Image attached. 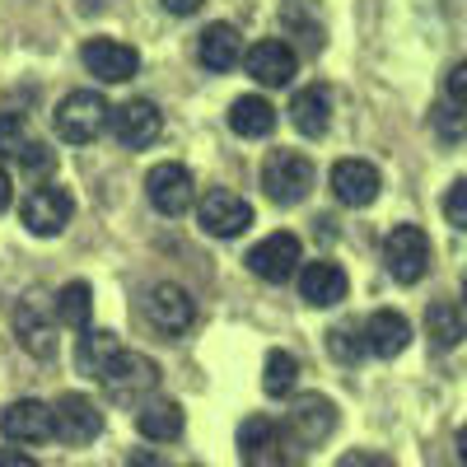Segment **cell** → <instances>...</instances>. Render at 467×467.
<instances>
[{
	"label": "cell",
	"instance_id": "obj_23",
	"mask_svg": "<svg viewBox=\"0 0 467 467\" xmlns=\"http://www.w3.org/2000/svg\"><path fill=\"white\" fill-rule=\"evenodd\" d=\"M182 407L173 402V398H150V402H140V411H136V431L150 440V444H173V440H182Z\"/></svg>",
	"mask_w": 467,
	"mask_h": 467
},
{
	"label": "cell",
	"instance_id": "obj_33",
	"mask_svg": "<svg viewBox=\"0 0 467 467\" xmlns=\"http://www.w3.org/2000/svg\"><path fill=\"white\" fill-rule=\"evenodd\" d=\"M19 164H24L33 178H43V173H52V169H57V154H52L43 140H28V145H24V154H19Z\"/></svg>",
	"mask_w": 467,
	"mask_h": 467
},
{
	"label": "cell",
	"instance_id": "obj_17",
	"mask_svg": "<svg viewBox=\"0 0 467 467\" xmlns=\"http://www.w3.org/2000/svg\"><path fill=\"white\" fill-rule=\"evenodd\" d=\"M145 192L160 215H182L192 206V173L182 164H154L145 173Z\"/></svg>",
	"mask_w": 467,
	"mask_h": 467
},
{
	"label": "cell",
	"instance_id": "obj_37",
	"mask_svg": "<svg viewBox=\"0 0 467 467\" xmlns=\"http://www.w3.org/2000/svg\"><path fill=\"white\" fill-rule=\"evenodd\" d=\"M0 467H37V458H28L24 449H0Z\"/></svg>",
	"mask_w": 467,
	"mask_h": 467
},
{
	"label": "cell",
	"instance_id": "obj_25",
	"mask_svg": "<svg viewBox=\"0 0 467 467\" xmlns=\"http://www.w3.org/2000/svg\"><path fill=\"white\" fill-rule=\"evenodd\" d=\"M425 337H431L440 350H453L467 341V308L453 299H435L425 308Z\"/></svg>",
	"mask_w": 467,
	"mask_h": 467
},
{
	"label": "cell",
	"instance_id": "obj_21",
	"mask_svg": "<svg viewBox=\"0 0 467 467\" xmlns=\"http://www.w3.org/2000/svg\"><path fill=\"white\" fill-rule=\"evenodd\" d=\"M197 61H202L206 70H215V75L234 70V66L244 61L239 28H234V24H206L202 37H197Z\"/></svg>",
	"mask_w": 467,
	"mask_h": 467
},
{
	"label": "cell",
	"instance_id": "obj_5",
	"mask_svg": "<svg viewBox=\"0 0 467 467\" xmlns=\"http://www.w3.org/2000/svg\"><path fill=\"white\" fill-rule=\"evenodd\" d=\"M383 266L398 285H416L431 271V239L420 224H393L383 239Z\"/></svg>",
	"mask_w": 467,
	"mask_h": 467
},
{
	"label": "cell",
	"instance_id": "obj_19",
	"mask_svg": "<svg viewBox=\"0 0 467 467\" xmlns=\"http://www.w3.org/2000/svg\"><path fill=\"white\" fill-rule=\"evenodd\" d=\"M346 290H350V281H346V271H341L337 262H308V266L299 271V299L314 304V308L341 304Z\"/></svg>",
	"mask_w": 467,
	"mask_h": 467
},
{
	"label": "cell",
	"instance_id": "obj_6",
	"mask_svg": "<svg viewBox=\"0 0 467 467\" xmlns=\"http://www.w3.org/2000/svg\"><path fill=\"white\" fill-rule=\"evenodd\" d=\"M19 215H24L28 234H37V239H57V234L70 224V215H75V197L66 187H57V182L33 187L24 197V206H19Z\"/></svg>",
	"mask_w": 467,
	"mask_h": 467
},
{
	"label": "cell",
	"instance_id": "obj_22",
	"mask_svg": "<svg viewBox=\"0 0 467 467\" xmlns=\"http://www.w3.org/2000/svg\"><path fill=\"white\" fill-rule=\"evenodd\" d=\"M360 332H365V346L374 350L379 360L402 356L407 341H411V323L398 314V308H379V314H369V323H365Z\"/></svg>",
	"mask_w": 467,
	"mask_h": 467
},
{
	"label": "cell",
	"instance_id": "obj_14",
	"mask_svg": "<svg viewBox=\"0 0 467 467\" xmlns=\"http://www.w3.org/2000/svg\"><path fill=\"white\" fill-rule=\"evenodd\" d=\"M15 337H19V346L28 350V356H37V360H52L57 356V318L43 308V299H37V295H28V299L15 304Z\"/></svg>",
	"mask_w": 467,
	"mask_h": 467
},
{
	"label": "cell",
	"instance_id": "obj_36",
	"mask_svg": "<svg viewBox=\"0 0 467 467\" xmlns=\"http://www.w3.org/2000/svg\"><path fill=\"white\" fill-rule=\"evenodd\" d=\"M337 467H393L383 453H369V449H350V453H341V462Z\"/></svg>",
	"mask_w": 467,
	"mask_h": 467
},
{
	"label": "cell",
	"instance_id": "obj_7",
	"mask_svg": "<svg viewBox=\"0 0 467 467\" xmlns=\"http://www.w3.org/2000/svg\"><path fill=\"white\" fill-rule=\"evenodd\" d=\"M52 435L70 449H85L103 435V411L80 393H61L57 407H52Z\"/></svg>",
	"mask_w": 467,
	"mask_h": 467
},
{
	"label": "cell",
	"instance_id": "obj_20",
	"mask_svg": "<svg viewBox=\"0 0 467 467\" xmlns=\"http://www.w3.org/2000/svg\"><path fill=\"white\" fill-rule=\"evenodd\" d=\"M290 122H295V131L308 136V140L327 136V127H332V89H327V85L299 89V94L290 99Z\"/></svg>",
	"mask_w": 467,
	"mask_h": 467
},
{
	"label": "cell",
	"instance_id": "obj_13",
	"mask_svg": "<svg viewBox=\"0 0 467 467\" xmlns=\"http://www.w3.org/2000/svg\"><path fill=\"white\" fill-rule=\"evenodd\" d=\"M108 127H112L117 145H127V150H145V145L160 140L164 117H160V108H154L150 99H131V103H122V108H117V112L108 117Z\"/></svg>",
	"mask_w": 467,
	"mask_h": 467
},
{
	"label": "cell",
	"instance_id": "obj_18",
	"mask_svg": "<svg viewBox=\"0 0 467 467\" xmlns=\"http://www.w3.org/2000/svg\"><path fill=\"white\" fill-rule=\"evenodd\" d=\"M379 187H383V178H379V169L369 160H341V164H332V192H337L341 206H356V211L369 206L379 197Z\"/></svg>",
	"mask_w": 467,
	"mask_h": 467
},
{
	"label": "cell",
	"instance_id": "obj_32",
	"mask_svg": "<svg viewBox=\"0 0 467 467\" xmlns=\"http://www.w3.org/2000/svg\"><path fill=\"white\" fill-rule=\"evenodd\" d=\"M431 122H435L440 140H462V136H467V117H462V112H453L449 103L431 108Z\"/></svg>",
	"mask_w": 467,
	"mask_h": 467
},
{
	"label": "cell",
	"instance_id": "obj_1",
	"mask_svg": "<svg viewBox=\"0 0 467 467\" xmlns=\"http://www.w3.org/2000/svg\"><path fill=\"white\" fill-rule=\"evenodd\" d=\"M99 383H103V393H108L112 402L140 407V402H150L154 388H160V365L145 360L140 350H117V356L103 365Z\"/></svg>",
	"mask_w": 467,
	"mask_h": 467
},
{
	"label": "cell",
	"instance_id": "obj_3",
	"mask_svg": "<svg viewBox=\"0 0 467 467\" xmlns=\"http://www.w3.org/2000/svg\"><path fill=\"white\" fill-rule=\"evenodd\" d=\"M239 458L244 467H295L299 462V444L266 416H248L239 425Z\"/></svg>",
	"mask_w": 467,
	"mask_h": 467
},
{
	"label": "cell",
	"instance_id": "obj_12",
	"mask_svg": "<svg viewBox=\"0 0 467 467\" xmlns=\"http://www.w3.org/2000/svg\"><path fill=\"white\" fill-rule=\"evenodd\" d=\"M80 57H85V70L94 75V80H103V85H122V80H131V75L140 70L136 47L117 43V37H89V43L80 47Z\"/></svg>",
	"mask_w": 467,
	"mask_h": 467
},
{
	"label": "cell",
	"instance_id": "obj_9",
	"mask_svg": "<svg viewBox=\"0 0 467 467\" xmlns=\"http://www.w3.org/2000/svg\"><path fill=\"white\" fill-rule=\"evenodd\" d=\"M285 425H290L285 435H290L299 449H318V444L337 431V402L323 398V393H304V398H295Z\"/></svg>",
	"mask_w": 467,
	"mask_h": 467
},
{
	"label": "cell",
	"instance_id": "obj_42",
	"mask_svg": "<svg viewBox=\"0 0 467 467\" xmlns=\"http://www.w3.org/2000/svg\"><path fill=\"white\" fill-rule=\"evenodd\" d=\"M462 295H467V281H462Z\"/></svg>",
	"mask_w": 467,
	"mask_h": 467
},
{
	"label": "cell",
	"instance_id": "obj_39",
	"mask_svg": "<svg viewBox=\"0 0 467 467\" xmlns=\"http://www.w3.org/2000/svg\"><path fill=\"white\" fill-rule=\"evenodd\" d=\"M202 5H206V0H164V10H169V15H197Z\"/></svg>",
	"mask_w": 467,
	"mask_h": 467
},
{
	"label": "cell",
	"instance_id": "obj_38",
	"mask_svg": "<svg viewBox=\"0 0 467 467\" xmlns=\"http://www.w3.org/2000/svg\"><path fill=\"white\" fill-rule=\"evenodd\" d=\"M127 467H164V462H160V453H154V449H136L127 458Z\"/></svg>",
	"mask_w": 467,
	"mask_h": 467
},
{
	"label": "cell",
	"instance_id": "obj_34",
	"mask_svg": "<svg viewBox=\"0 0 467 467\" xmlns=\"http://www.w3.org/2000/svg\"><path fill=\"white\" fill-rule=\"evenodd\" d=\"M444 220L453 229H467V178H458L449 192H444Z\"/></svg>",
	"mask_w": 467,
	"mask_h": 467
},
{
	"label": "cell",
	"instance_id": "obj_40",
	"mask_svg": "<svg viewBox=\"0 0 467 467\" xmlns=\"http://www.w3.org/2000/svg\"><path fill=\"white\" fill-rule=\"evenodd\" d=\"M10 202H15V182H10L5 169H0V211H10Z\"/></svg>",
	"mask_w": 467,
	"mask_h": 467
},
{
	"label": "cell",
	"instance_id": "obj_16",
	"mask_svg": "<svg viewBox=\"0 0 467 467\" xmlns=\"http://www.w3.org/2000/svg\"><path fill=\"white\" fill-rule=\"evenodd\" d=\"M244 70L253 75L257 85L281 89V85H290V80H295V52L281 43V37H262L257 47H248V52H244Z\"/></svg>",
	"mask_w": 467,
	"mask_h": 467
},
{
	"label": "cell",
	"instance_id": "obj_28",
	"mask_svg": "<svg viewBox=\"0 0 467 467\" xmlns=\"http://www.w3.org/2000/svg\"><path fill=\"white\" fill-rule=\"evenodd\" d=\"M299 383V360L290 356V350H271L266 365H262V388L266 398H290Z\"/></svg>",
	"mask_w": 467,
	"mask_h": 467
},
{
	"label": "cell",
	"instance_id": "obj_11",
	"mask_svg": "<svg viewBox=\"0 0 467 467\" xmlns=\"http://www.w3.org/2000/svg\"><path fill=\"white\" fill-rule=\"evenodd\" d=\"M145 318L154 323V332H164V337H182L192 332V318H197V304H192V295L173 281L164 285H154L145 295Z\"/></svg>",
	"mask_w": 467,
	"mask_h": 467
},
{
	"label": "cell",
	"instance_id": "obj_31",
	"mask_svg": "<svg viewBox=\"0 0 467 467\" xmlns=\"http://www.w3.org/2000/svg\"><path fill=\"white\" fill-rule=\"evenodd\" d=\"M28 145V131H24V112L19 108H0V154L19 160Z\"/></svg>",
	"mask_w": 467,
	"mask_h": 467
},
{
	"label": "cell",
	"instance_id": "obj_29",
	"mask_svg": "<svg viewBox=\"0 0 467 467\" xmlns=\"http://www.w3.org/2000/svg\"><path fill=\"white\" fill-rule=\"evenodd\" d=\"M117 337L112 332H80V346H75V365H80L89 379H99L103 374V365L117 356Z\"/></svg>",
	"mask_w": 467,
	"mask_h": 467
},
{
	"label": "cell",
	"instance_id": "obj_4",
	"mask_svg": "<svg viewBox=\"0 0 467 467\" xmlns=\"http://www.w3.org/2000/svg\"><path fill=\"white\" fill-rule=\"evenodd\" d=\"M108 117H112V108L99 89H75L57 103V136L66 145H89L108 131Z\"/></svg>",
	"mask_w": 467,
	"mask_h": 467
},
{
	"label": "cell",
	"instance_id": "obj_2",
	"mask_svg": "<svg viewBox=\"0 0 467 467\" xmlns=\"http://www.w3.org/2000/svg\"><path fill=\"white\" fill-rule=\"evenodd\" d=\"M314 187V160L299 150H271L262 160V192L276 206H299Z\"/></svg>",
	"mask_w": 467,
	"mask_h": 467
},
{
	"label": "cell",
	"instance_id": "obj_26",
	"mask_svg": "<svg viewBox=\"0 0 467 467\" xmlns=\"http://www.w3.org/2000/svg\"><path fill=\"white\" fill-rule=\"evenodd\" d=\"M89 318H94V290H89V281H66L61 295H57V323H66L75 332H89Z\"/></svg>",
	"mask_w": 467,
	"mask_h": 467
},
{
	"label": "cell",
	"instance_id": "obj_41",
	"mask_svg": "<svg viewBox=\"0 0 467 467\" xmlns=\"http://www.w3.org/2000/svg\"><path fill=\"white\" fill-rule=\"evenodd\" d=\"M458 458H462V467H467V425L458 431Z\"/></svg>",
	"mask_w": 467,
	"mask_h": 467
},
{
	"label": "cell",
	"instance_id": "obj_27",
	"mask_svg": "<svg viewBox=\"0 0 467 467\" xmlns=\"http://www.w3.org/2000/svg\"><path fill=\"white\" fill-rule=\"evenodd\" d=\"M281 24H285L290 33L304 37L308 52H323L327 28H323V19H318V5H314V0H281Z\"/></svg>",
	"mask_w": 467,
	"mask_h": 467
},
{
	"label": "cell",
	"instance_id": "obj_10",
	"mask_svg": "<svg viewBox=\"0 0 467 467\" xmlns=\"http://www.w3.org/2000/svg\"><path fill=\"white\" fill-rule=\"evenodd\" d=\"M299 262H304V248H299V239L295 234H266V239L248 253V271L253 276H262V281H271V285H285L295 271H299Z\"/></svg>",
	"mask_w": 467,
	"mask_h": 467
},
{
	"label": "cell",
	"instance_id": "obj_8",
	"mask_svg": "<svg viewBox=\"0 0 467 467\" xmlns=\"http://www.w3.org/2000/svg\"><path fill=\"white\" fill-rule=\"evenodd\" d=\"M197 220L211 239H239V234L253 224V206L229 187H211L206 197L197 202Z\"/></svg>",
	"mask_w": 467,
	"mask_h": 467
},
{
	"label": "cell",
	"instance_id": "obj_24",
	"mask_svg": "<svg viewBox=\"0 0 467 467\" xmlns=\"http://www.w3.org/2000/svg\"><path fill=\"white\" fill-rule=\"evenodd\" d=\"M229 127L244 140H262V136L276 131V108H271L262 94H244V99L229 103Z\"/></svg>",
	"mask_w": 467,
	"mask_h": 467
},
{
	"label": "cell",
	"instance_id": "obj_15",
	"mask_svg": "<svg viewBox=\"0 0 467 467\" xmlns=\"http://www.w3.org/2000/svg\"><path fill=\"white\" fill-rule=\"evenodd\" d=\"M0 431L15 444H47L52 440V407L37 398H19L0 411Z\"/></svg>",
	"mask_w": 467,
	"mask_h": 467
},
{
	"label": "cell",
	"instance_id": "obj_35",
	"mask_svg": "<svg viewBox=\"0 0 467 467\" xmlns=\"http://www.w3.org/2000/svg\"><path fill=\"white\" fill-rule=\"evenodd\" d=\"M449 99H453V108L467 112V61H458V66L449 70Z\"/></svg>",
	"mask_w": 467,
	"mask_h": 467
},
{
	"label": "cell",
	"instance_id": "obj_30",
	"mask_svg": "<svg viewBox=\"0 0 467 467\" xmlns=\"http://www.w3.org/2000/svg\"><path fill=\"white\" fill-rule=\"evenodd\" d=\"M327 350L341 365H360L369 346H365V332L356 323H337V327H327Z\"/></svg>",
	"mask_w": 467,
	"mask_h": 467
}]
</instances>
